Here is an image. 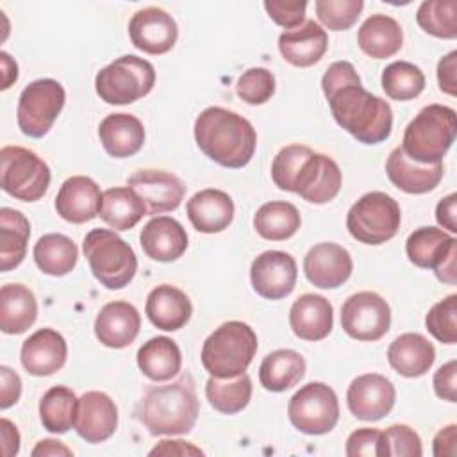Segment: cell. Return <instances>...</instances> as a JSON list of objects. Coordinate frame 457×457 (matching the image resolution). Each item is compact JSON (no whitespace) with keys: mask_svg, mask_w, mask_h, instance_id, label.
<instances>
[{"mask_svg":"<svg viewBox=\"0 0 457 457\" xmlns=\"http://www.w3.org/2000/svg\"><path fill=\"white\" fill-rule=\"evenodd\" d=\"M321 89L336 123L359 143L377 145L391 136V105L362 87L352 62H332L321 77Z\"/></svg>","mask_w":457,"mask_h":457,"instance_id":"cell-1","label":"cell"},{"mask_svg":"<svg viewBox=\"0 0 457 457\" xmlns=\"http://www.w3.org/2000/svg\"><path fill=\"white\" fill-rule=\"evenodd\" d=\"M200 403L191 373L179 375L164 386H150L136 405L137 421L152 436H182L198 420Z\"/></svg>","mask_w":457,"mask_h":457,"instance_id":"cell-2","label":"cell"},{"mask_svg":"<svg viewBox=\"0 0 457 457\" xmlns=\"http://www.w3.org/2000/svg\"><path fill=\"white\" fill-rule=\"evenodd\" d=\"M195 141L211 161L237 170L252 161L257 134L246 118L214 105L196 116Z\"/></svg>","mask_w":457,"mask_h":457,"instance_id":"cell-3","label":"cell"},{"mask_svg":"<svg viewBox=\"0 0 457 457\" xmlns=\"http://www.w3.org/2000/svg\"><path fill=\"white\" fill-rule=\"evenodd\" d=\"M457 116L448 105L430 104L423 107L405 127L402 150L421 164L441 162L455 141Z\"/></svg>","mask_w":457,"mask_h":457,"instance_id":"cell-4","label":"cell"},{"mask_svg":"<svg viewBox=\"0 0 457 457\" xmlns=\"http://www.w3.org/2000/svg\"><path fill=\"white\" fill-rule=\"evenodd\" d=\"M257 352V336L248 323L232 320L220 325L202 346V366L211 377L232 378L246 371Z\"/></svg>","mask_w":457,"mask_h":457,"instance_id":"cell-5","label":"cell"},{"mask_svg":"<svg viewBox=\"0 0 457 457\" xmlns=\"http://www.w3.org/2000/svg\"><path fill=\"white\" fill-rule=\"evenodd\" d=\"M82 250L93 277L107 289L125 287L137 271V259L132 246L114 230H89L82 241Z\"/></svg>","mask_w":457,"mask_h":457,"instance_id":"cell-6","label":"cell"},{"mask_svg":"<svg viewBox=\"0 0 457 457\" xmlns=\"http://www.w3.org/2000/svg\"><path fill=\"white\" fill-rule=\"evenodd\" d=\"M155 84V68L137 55H121L104 66L95 77V89L100 100L111 105L132 104L146 96Z\"/></svg>","mask_w":457,"mask_h":457,"instance_id":"cell-7","label":"cell"},{"mask_svg":"<svg viewBox=\"0 0 457 457\" xmlns=\"http://www.w3.org/2000/svg\"><path fill=\"white\" fill-rule=\"evenodd\" d=\"M402 212L398 202L382 193L362 195L346 214V228L353 239L364 245H382L393 239L400 228Z\"/></svg>","mask_w":457,"mask_h":457,"instance_id":"cell-8","label":"cell"},{"mask_svg":"<svg viewBox=\"0 0 457 457\" xmlns=\"http://www.w3.org/2000/svg\"><path fill=\"white\" fill-rule=\"evenodd\" d=\"M48 164L32 150L7 145L0 150V186L21 202H36L50 186Z\"/></svg>","mask_w":457,"mask_h":457,"instance_id":"cell-9","label":"cell"},{"mask_svg":"<svg viewBox=\"0 0 457 457\" xmlns=\"http://www.w3.org/2000/svg\"><path fill=\"white\" fill-rule=\"evenodd\" d=\"M287 416L291 425L303 434H327L339 420L337 395L323 382H309L289 398Z\"/></svg>","mask_w":457,"mask_h":457,"instance_id":"cell-10","label":"cell"},{"mask_svg":"<svg viewBox=\"0 0 457 457\" xmlns=\"http://www.w3.org/2000/svg\"><path fill=\"white\" fill-rule=\"evenodd\" d=\"M66 102L64 87L54 79H37L18 98V127L29 137H43L52 129Z\"/></svg>","mask_w":457,"mask_h":457,"instance_id":"cell-11","label":"cell"},{"mask_svg":"<svg viewBox=\"0 0 457 457\" xmlns=\"http://www.w3.org/2000/svg\"><path fill=\"white\" fill-rule=\"evenodd\" d=\"M409 261L425 270H434L437 280L457 282V239L437 227H420L405 241Z\"/></svg>","mask_w":457,"mask_h":457,"instance_id":"cell-12","label":"cell"},{"mask_svg":"<svg viewBox=\"0 0 457 457\" xmlns=\"http://www.w3.org/2000/svg\"><path fill=\"white\" fill-rule=\"evenodd\" d=\"M341 327L357 341H377L391 327V307L375 291H359L341 307Z\"/></svg>","mask_w":457,"mask_h":457,"instance_id":"cell-13","label":"cell"},{"mask_svg":"<svg viewBox=\"0 0 457 457\" xmlns=\"http://www.w3.org/2000/svg\"><path fill=\"white\" fill-rule=\"evenodd\" d=\"M341 182L343 177L337 162L325 154L311 150L302 161L289 193H296L309 204H327L337 196Z\"/></svg>","mask_w":457,"mask_h":457,"instance_id":"cell-14","label":"cell"},{"mask_svg":"<svg viewBox=\"0 0 457 457\" xmlns=\"http://www.w3.org/2000/svg\"><path fill=\"white\" fill-rule=\"evenodd\" d=\"M296 277V261L280 250H266L259 253L250 266L252 287L266 300H280L291 295Z\"/></svg>","mask_w":457,"mask_h":457,"instance_id":"cell-15","label":"cell"},{"mask_svg":"<svg viewBox=\"0 0 457 457\" xmlns=\"http://www.w3.org/2000/svg\"><path fill=\"white\" fill-rule=\"evenodd\" d=\"M396 400L395 386L380 373H364L352 380L346 391L350 412L362 421H378L387 416Z\"/></svg>","mask_w":457,"mask_h":457,"instance_id":"cell-16","label":"cell"},{"mask_svg":"<svg viewBox=\"0 0 457 457\" xmlns=\"http://www.w3.org/2000/svg\"><path fill=\"white\" fill-rule=\"evenodd\" d=\"M132 45L150 55L170 52L179 37V27L171 14L159 7H145L132 14L129 21Z\"/></svg>","mask_w":457,"mask_h":457,"instance_id":"cell-17","label":"cell"},{"mask_svg":"<svg viewBox=\"0 0 457 457\" xmlns=\"http://www.w3.org/2000/svg\"><path fill=\"white\" fill-rule=\"evenodd\" d=\"M352 270V255L337 243H318L303 257V273L307 280L320 289L343 286L350 278Z\"/></svg>","mask_w":457,"mask_h":457,"instance_id":"cell-18","label":"cell"},{"mask_svg":"<svg viewBox=\"0 0 457 457\" xmlns=\"http://www.w3.org/2000/svg\"><path fill=\"white\" fill-rule=\"evenodd\" d=\"M127 186L145 200L148 214L175 211L186 195L182 180L164 170H137L127 179Z\"/></svg>","mask_w":457,"mask_h":457,"instance_id":"cell-19","label":"cell"},{"mask_svg":"<svg viewBox=\"0 0 457 457\" xmlns=\"http://www.w3.org/2000/svg\"><path fill=\"white\" fill-rule=\"evenodd\" d=\"M118 427L114 400L102 391H87L79 398L75 430L91 445L107 441Z\"/></svg>","mask_w":457,"mask_h":457,"instance_id":"cell-20","label":"cell"},{"mask_svg":"<svg viewBox=\"0 0 457 457\" xmlns=\"http://www.w3.org/2000/svg\"><path fill=\"white\" fill-rule=\"evenodd\" d=\"M102 205V193L98 184L86 175H73L66 179L55 196L57 214L70 223H86L98 216Z\"/></svg>","mask_w":457,"mask_h":457,"instance_id":"cell-21","label":"cell"},{"mask_svg":"<svg viewBox=\"0 0 457 457\" xmlns=\"http://www.w3.org/2000/svg\"><path fill=\"white\" fill-rule=\"evenodd\" d=\"M68 355L64 337L54 328H39L29 336L20 352V359L27 373L34 377H48L59 371Z\"/></svg>","mask_w":457,"mask_h":457,"instance_id":"cell-22","label":"cell"},{"mask_svg":"<svg viewBox=\"0 0 457 457\" xmlns=\"http://www.w3.org/2000/svg\"><path fill=\"white\" fill-rule=\"evenodd\" d=\"M141 316L137 309L123 300L105 303L95 320V336L107 348H125L137 337Z\"/></svg>","mask_w":457,"mask_h":457,"instance_id":"cell-23","label":"cell"},{"mask_svg":"<svg viewBox=\"0 0 457 457\" xmlns=\"http://www.w3.org/2000/svg\"><path fill=\"white\" fill-rule=\"evenodd\" d=\"M289 325L296 337L303 341L325 339L334 325L332 303L314 293L298 296L289 309Z\"/></svg>","mask_w":457,"mask_h":457,"instance_id":"cell-24","label":"cell"},{"mask_svg":"<svg viewBox=\"0 0 457 457\" xmlns=\"http://www.w3.org/2000/svg\"><path fill=\"white\" fill-rule=\"evenodd\" d=\"M328 37L314 20H305L302 25L284 30L278 36V50L282 57L298 68L316 64L327 52Z\"/></svg>","mask_w":457,"mask_h":457,"instance_id":"cell-25","label":"cell"},{"mask_svg":"<svg viewBox=\"0 0 457 457\" xmlns=\"http://www.w3.org/2000/svg\"><path fill=\"white\" fill-rule=\"evenodd\" d=\"M386 173L393 186L409 193L423 195L437 187L443 179V162L421 164L409 159L400 146H396L386 161Z\"/></svg>","mask_w":457,"mask_h":457,"instance_id":"cell-26","label":"cell"},{"mask_svg":"<svg viewBox=\"0 0 457 457\" xmlns=\"http://www.w3.org/2000/svg\"><path fill=\"white\" fill-rule=\"evenodd\" d=\"M143 252L159 262H171L182 257L187 248L186 228L170 216L152 218L139 234Z\"/></svg>","mask_w":457,"mask_h":457,"instance_id":"cell-27","label":"cell"},{"mask_svg":"<svg viewBox=\"0 0 457 457\" xmlns=\"http://www.w3.org/2000/svg\"><path fill=\"white\" fill-rule=\"evenodd\" d=\"M186 212L191 225L204 234H216L225 230L234 220V202L228 193L214 187L195 193L187 204Z\"/></svg>","mask_w":457,"mask_h":457,"instance_id":"cell-28","label":"cell"},{"mask_svg":"<svg viewBox=\"0 0 457 457\" xmlns=\"http://www.w3.org/2000/svg\"><path fill=\"white\" fill-rule=\"evenodd\" d=\"M145 314L154 327L173 332L182 328L189 321L193 314V305L189 296L182 289L170 284H161L148 293Z\"/></svg>","mask_w":457,"mask_h":457,"instance_id":"cell-29","label":"cell"},{"mask_svg":"<svg viewBox=\"0 0 457 457\" xmlns=\"http://www.w3.org/2000/svg\"><path fill=\"white\" fill-rule=\"evenodd\" d=\"M98 137L111 157L125 159L143 148L145 127L134 114L112 112L100 121Z\"/></svg>","mask_w":457,"mask_h":457,"instance_id":"cell-30","label":"cell"},{"mask_svg":"<svg viewBox=\"0 0 457 457\" xmlns=\"http://www.w3.org/2000/svg\"><path fill=\"white\" fill-rule=\"evenodd\" d=\"M387 361L398 375L416 378L432 368L436 361V348L425 336L418 332H405L389 345Z\"/></svg>","mask_w":457,"mask_h":457,"instance_id":"cell-31","label":"cell"},{"mask_svg":"<svg viewBox=\"0 0 457 457\" xmlns=\"http://www.w3.org/2000/svg\"><path fill=\"white\" fill-rule=\"evenodd\" d=\"M359 48L373 59L393 57L403 45L400 23L387 14H371L357 30Z\"/></svg>","mask_w":457,"mask_h":457,"instance_id":"cell-32","label":"cell"},{"mask_svg":"<svg viewBox=\"0 0 457 457\" xmlns=\"http://www.w3.org/2000/svg\"><path fill=\"white\" fill-rule=\"evenodd\" d=\"M37 318L34 293L23 284H5L0 289V330L4 334H23Z\"/></svg>","mask_w":457,"mask_h":457,"instance_id":"cell-33","label":"cell"},{"mask_svg":"<svg viewBox=\"0 0 457 457\" xmlns=\"http://www.w3.org/2000/svg\"><path fill=\"white\" fill-rule=\"evenodd\" d=\"M137 366L150 380L166 382L180 371V348L171 337H152L137 350Z\"/></svg>","mask_w":457,"mask_h":457,"instance_id":"cell-34","label":"cell"},{"mask_svg":"<svg viewBox=\"0 0 457 457\" xmlns=\"http://www.w3.org/2000/svg\"><path fill=\"white\" fill-rule=\"evenodd\" d=\"M146 214L145 200L129 186L109 187L102 193L98 216L114 230H129Z\"/></svg>","mask_w":457,"mask_h":457,"instance_id":"cell-35","label":"cell"},{"mask_svg":"<svg viewBox=\"0 0 457 457\" xmlns=\"http://www.w3.org/2000/svg\"><path fill=\"white\" fill-rule=\"evenodd\" d=\"M305 375V359L287 348L268 353L259 368L261 386L273 393H282L296 386Z\"/></svg>","mask_w":457,"mask_h":457,"instance_id":"cell-36","label":"cell"},{"mask_svg":"<svg viewBox=\"0 0 457 457\" xmlns=\"http://www.w3.org/2000/svg\"><path fill=\"white\" fill-rule=\"evenodd\" d=\"M30 237V223L23 212L2 207L0 209V270L9 271L21 264L27 253Z\"/></svg>","mask_w":457,"mask_h":457,"instance_id":"cell-37","label":"cell"},{"mask_svg":"<svg viewBox=\"0 0 457 457\" xmlns=\"http://www.w3.org/2000/svg\"><path fill=\"white\" fill-rule=\"evenodd\" d=\"M34 262L36 266L50 277L68 275L79 259L77 245L64 234H45L34 245Z\"/></svg>","mask_w":457,"mask_h":457,"instance_id":"cell-38","label":"cell"},{"mask_svg":"<svg viewBox=\"0 0 457 457\" xmlns=\"http://www.w3.org/2000/svg\"><path fill=\"white\" fill-rule=\"evenodd\" d=\"M300 212L289 202H266L253 214V228L268 241H286L300 228Z\"/></svg>","mask_w":457,"mask_h":457,"instance_id":"cell-39","label":"cell"},{"mask_svg":"<svg viewBox=\"0 0 457 457\" xmlns=\"http://www.w3.org/2000/svg\"><path fill=\"white\" fill-rule=\"evenodd\" d=\"M79 398L66 386L50 387L39 400V420L52 434H66L75 427Z\"/></svg>","mask_w":457,"mask_h":457,"instance_id":"cell-40","label":"cell"},{"mask_svg":"<svg viewBox=\"0 0 457 457\" xmlns=\"http://www.w3.org/2000/svg\"><path fill=\"white\" fill-rule=\"evenodd\" d=\"M205 396L214 411L221 414H236L243 411L252 398V378L246 373L232 378L209 377Z\"/></svg>","mask_w":457,"mask_h":457,"instance_id":"cell-41","label":"cell"},{"mask_svg":"<svg viewBox=\"0 0 457 457\" xmlns=\"http://www.w3.org/2000/svg\"><path fill=\"white\" fill-rule=\"evenodd\" d=\"M425 87L423 71L407 61H395L382 71V89L393 100L405 102L416 98Z\"/></svg>","mask_w":457,"mask_h":457,"instance_id":"cell-42","label":"cell"},{"mask_svg":"<svg viewBox=\"0 0 457 457\" xmlns=\"http://www.w3.org/2000/svg\"><path fill=\"white\" fill-rule=\"evenodd\" d=\"M418 25L430 36L441 39L457 37V2L425 0L416 12Z\"/></svg>","mask_w":457,"mask_h":457,"instance_id":"cell-43","label":"cell"},{"mask_svg":"<svg viewBox=\"0 0 457 457\" xmlns=\"http://www.w3.org/2000/svg\"><path fill=\"white\" fill-rule=\"evenodd\" d=\"M316 16L330 30H348L364 9L362 0H316Z\"/></svg>","mask_w":457,"mask_h":457,"instance_id":"cell-44","label":"cell"},{"mask_svg":"<svg viewBox=\"0 0 457 457\" xmlns=\"http://www.w3.org/2000/svg\"><path fill=\"white\" fill-rule=\"evenodd\" d=\"M457 295H448L446 298L434 303L427 316V330L441 343L453 345L457 341Z\"/></svg>","mask_w":457,"mask_h":457,"instance_id":"cell-45","label":"cell"},{"mask_svg":"<svg viewBox=\"0 0 457 457\" xmlns=\"http://www.w3.org/2000/svg\"><path fill=\"white\" fill-rule=\"evenodd\" d=\"M236 93L243 102L250 105L266 104L275 93V77L266 68H261V66L248 68L237 79Z\"/></svg>","mask_w":457,"mask_h":457,"instance_id":"cell-46","label":"cell"},{"mask_svg":"<svg viewBox=\"0 0 457 457\" xmlns=\"http://www.w3.org/2000/svg\"><path fill=\"white\" fill-rule=\"evenodd\" d=\"M421 439L409 425H391L380 436V457H420Z\"/></svg>","mask_w":457,"mask_h":457,"instance_id":"cell-47","label":"cell"},{"mask_svg":"<svg viewBox=\"0 0 457 457\" xmlns=\"http://www.w3.org/2000/svg\"><path fill=\"white\" fill-rule=\"evenodd\" d=\"M264 9L268 16L286 30L295 29L305 20V0H266Z\"/></svg>","mask_w":457,"mask_h":457,"instance_id":"cell-48","label":"cell"},{"mask_svg":"<svg viewBox=\"0 0 457 457\" xmlns=\"http://www.w3.org/2000/svg\"><path fill=\"white\" fill-rule=\"evenodd\" d=\"M380 436L378 428H357L346 439V455L348 457H380Z\"/></svg>","mask_w":457,"mask_h":457,"instance_id":"cell-49","label":"cell"},{"mask_svg":"<svg viewBox=\"0 0 457 457\" xmlns=\"http://www.w3.org/2000/svg\"><path fill=\"white\" fill-rule=\"evenodd\" d=\"M455 375H457V362L452 359L446 364L439 366L434 373L432 384L434 391L439 398L446 402H457V386H455Z\"/></svg>","mask_w":457,"mask_h":457,"instance_id":"cell-50","label":"cell"},{"mask_svg":"<svg viewBox=\"0 0 457 457\" xmlns=\"http://www.w3.org/2000/svg\"><path fill=\"white\" fill-rule=\"evenodd\" d=\"M21 378L9 366H0V409L5 411L20 400Z\"/></svg>","mask_w":457,"mask_h":457,"instance_id":"cell-51","label":"cell"},{"mask_svg":"<svg viewBox=\"0 0 457 457\" xmlns=\"http://www.w3.org/2000/svg\"><path fill=\"white\" fill-rule=\"evenodd\" d=\"M455 70H457V52L452 50L450 54H446L445 57L439 59L437 62V82H439V89L450 96L457 95V77H455Z\"/></svg>","mask_w":457,"mask_h":457,"instance_id":"cell-52","label":"cell"},{"mask_svg":"<svg viewBox=\"0 0 457 457\" xmlns=\"http://www.w3.org/2000/svg\"><path fill=\"white\" fill-rule=\"evenodd\" d=\"M455 205H457V195L455 193H450L448 196L439 200V204L436 205L437 223L452 234L457 232V209H455Z\"/></svg>","mask_w":457,"mask_h":457,"instance_id":"cell-53","label":"cell"},{"mask_svg":"<svg viewBox=\"0 0 457 457\" xmlns=\"http://www.w3.org/2000/svg\"><path fill=\"white\" fill-rule=\"evenodd\" d=\"M457 453V425H446L434 437L436 457H453Z\"/></svg>","mask_w":457,"mask_h":457,"instance_id":"cell-54","label":"cell"},{"mask_svg":"<svg viewBox=\"0 0 457 457\" xmlns=\"http://www.w3.org/2000/svg\"><path fill=\"white\" fill-rule=\"evenodd\" d=\"M150 455H204V452L187 441H161L150 450Z\"/></svg>","mask_w":457,"mask_h":457,"instance_id":"cell-55","label":"cell"},{"mask_svg":"<svg viewBox=\"0 0 457 457\" xmlns=\"http://www.w3.org/2000/svg\"><path fill=\"white\" fill-rule=\"evenodd\" d=\"M0 430H2V453L5 457H12L20 450V432L12 421L7 418L0 420Z\"/></svg>","mask_w":457,"mask_h":457,"instance_id":"cell-56","label":"cell"},{"mask_svg":"<svg viewBox=\"0 0 457 457\" xmlns=\"http://www.w3.org/2000/svg\"><path fill=\"white\" fill-rule=\"evenodd\" d=\"M32 457H55V455H64L70 457L73 452L61 441L57 439H41L34 448H32Z\"/></svg>","mask_w":457,"mask_h":457,"instance_id":"cell-57","label":"cell"},{"mask_svg":"<svg viewBox=\"0 0 457 457\" xmlns=\"http://www.w3.org/2000/svg\"><path fill=\"white\" fill-rule=\"evenodd\" d=\"M0 62H2V70H4L2 71V89H7L18 79V64L7 52H0Z\"/></svg>","mask_w":457,"mask_h":457,"instance_id":"cell-58","label":"cell"}]
</instances>
